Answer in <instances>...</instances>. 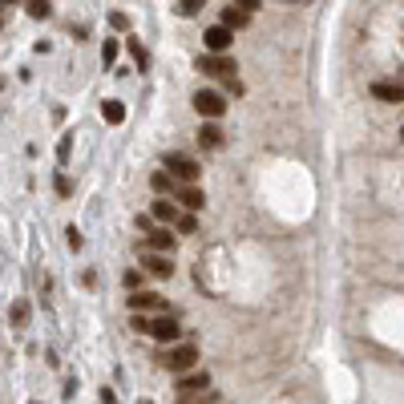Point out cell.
I'll use <instances>...</instances> for the list:
<instances>
[{"label":"cell","mask_w":404,"mask_h":404,"mask_svg":"<svg viewBox=\"0 0 404 404\" xmlns=\"http://www.w3.org/2000/svg\"><path fill=\"white\" fill-rule=\"evenodd\" d=\"M126 49H129V57L138 61V69H146V65H150V53L142 49V41H138V37H129V41H126Z\"/></svg>","instance_id":"obj_17"},{"label":"cell","mask_w":404,"mask_h":404,"mask_svg":"<svg viewBox=\"0 0 404 404\" xmlns=\"http://www.w3.org/2000/svg\"><path fill=\"white\" fill-rule=\"evenodd\" d=\"M400 138H404V129H400Z\"/></svg>","instance_id":"obj_28"},{"label":"cell","mask_w":404,"mask_h":404,"mask_svg":"<svg viewBox=\"0 0 404 404\" xmlns=\"http://www.w3.org/2000/svg\"><path fill=\"white\" fill-rule=\"evenodd\" d=\"M372 97L396 105V101H404V81H372Z\"/></svg>","instance_id":"obj_8"},{"label":"cell","mask_w":404,"mask_h":404,"mask_svg":"<svg viewBox=\"0 0 404 404\" xmlns=\"http://www.w3.org/2000/svg\"><path fill=\"white\" fill-rule=\"evenodd\" d=\"M166 174H170V178H182L186 186H194V178L202 174V166L194 162V158H186V154H170V158H166Z\"/></svg>","instance_id":"obj_2"},{"label":"cell","mask_w":404,"mask_h":404,"mask_svg":"<svg viewBox=\"0 0 404 404\" xmlns=\"http://www.w3.org/2000/svg\"><path fill=\"white\" fill-rule=\"evenodd\" d=\"M154 218H158V223H178L174 202H170V198H158V202H154Z\"/></svg>","instance_id":"obj_16"},{"label":"cell","mask_w":404,"mask_h":404,"mask_svg":"<svg viewBox=\"0 0 404 404\" xmlns=\"http://www.w3.org/2000/svg\"><path fill=\"white\" fill-rule=\"evenodd\" d=\"M146 271H150V275H158V279H170V275H174V263H170L166 255L146 251Z\"/></svg>","instance_id":"obj_11"},{"label":"cell","mask_w":404,"mask_h":404,"mask_svg":"<svg viewBox=\"0 0 404 404\" xmlns=\"http://www.w3.org/2000/svg\"><path fill=\"white\" fill-rule=\"evenodd\" d=\"M178 230H182V235H194V230H198V223H194V215H178V223H174Z\"/></svg>","instance_id":"obj_21"},{"label":"cell","mask_w":404,"mask_h":404,"mask_svg":"<svg viewBox=\"0 0 404 404\" xmlns=\"http://www.w3.org/2000/svg\"><path fill=\"white\" fill-rule=\"evenodd\" d=\"M198 142L206 146V150H223V129H218L215 122H206V126L198 129Z\"/></svg>","instance_id":"obj_13"},{"label":"cell","mask_w":404,"mask_h":404,"mask_svg":"<svg viewBox=\"0 0 404 404\" xmlns=\"http://www.w3.org/2000/svg\"><path fill=\"white\" fill-rule=\"evenodd\" d=\"M65 235H69V247H73V251H81V230H73V227H69Z\"/></svg>","instance_id":"obj_25"},{"label":"cell","mask_w":404,"mask_h":404,"mask_svg":"<svg viewBox=\"0 0 404 404\" xmlns=\"http://www.w3.org/2000/svg\"><path fill=\"white\" fill-rule=\"evenodd\" d=\"M110 25H114V28H126L129 16H126V13H114V16H110Z\"/></svg>","instance_id":"obj_26"},{"label":"cell","mask_w":404,"mask_h":404,"mask_svg":"<svg viewBox=\"0 0 404 404\" xmlns=\"http://www.w3.org/2000/svg\"><path fill=\"white\" fill-rule=\"evenodd\" d=\"M150 336H154V340H162V344H170V348H174L182 331H178V319H174V316H158V319L150 324Z\"/></svg>","instance_id":"obj_6"},{"label":"cell","mask_w":404,"mask_h":404,"mask_svg":"<svg viewBox=\"0 0 404 404\" xmlns=\"http://www.w3.org/2000/svg\"><path fill=\"white\" fill-rule=\"evenodd\" d=\"M69 190H73V186H69V178L57 174V194H69Z\"/></svg>","instance_id":"obj_27"},{"label":"cell","mask_w":404,"mask_h":404,"mask_svg":"<svg viewBox=\"0 0 404 404\" xmlns=\"http://www.w3.org/2000/svg\"><path fill=\"white\" fill-rule=\"evenodd\" d=\"M126 287H129V295L142 291V271H126Z\"/></svg>","instance_id":"obj_23"},{"label":"cell","mask_w":404,"mask_h":404,"mask_svg":"<svg viewBox=\"0 0 404 404\" xmlns=\"http://www.w3.org/2000/svg\"><path fill=\"white\" fill-rule=\"evenodd\" d=\"M247 21H251V16L243 13V9H235V4H230V9H223V21H218V25H223V28H230V33H235V28H243V25H247Z\"/></svg>","instance_id":"obj_14"},{"label":"cell","mask_w":404,"mask_h":404,"mask_svg":"<svg viewBox=\"0 0 404 404\" xmlns=\"http://www.w3.org/2000/svg\"><path fill=\"white\" fill-rule=\"evenodd\" d=\"M202 41H206V53H211V57H227V49H230V41H235V33H230V28H223V25H211Z\"/></svg>","instance_id":"obj_5"},{"label":"cell","mask_w":404,"mask_h":404,"mask_svg":"<svg viewBox=\"0 0 404 404\" xmlns=\"http://www.w3.org/2000/svg\"><path fill=\"white\" fill-rule=\"evenodd\" d=\"M206 388H211V372H202V368H194V372H186V376H178V396L206 392Z\"/></svg>","instance_id":"obj_7"},{"label":"cell","mask_w":404,"mask_h":404,"mask_svg":"<svg viewBox=\"0 0 404 404\" xmlns=\"http://www.w3.org/2000/svg\"><path fill=\"white\" fill-rule=\"evenodd\" d=\"M117 61V41H105L101 45V65H114Z\"/></svg>","instance_id":"obj_20"},{"label":"cell","mask_w":404,"mask_h":404,"mask_svg":"<svg viewBox=\"0 0 404 404\" xmlns=\"http://www.w3.org/2000/svg\"><path fill=\"white\" fill-rule=\"evenodd\" d=\"M150 186L158 190V194H166V190H170V194H174V178L166 174V170H154V178H150Z\"/></svg>","instance_id":"obj_18"},{"label":"cell","mask_w":404,"mask_h":404,"mask_svg":"<svg viewBox=\"0 0 404 404\" xmlns=\"http://www.w3.org/2000/svg\"><path fill=\"white\" fill-rule=\"evenodd\" d=\"M198 69L211 77H235L239 73V65H235V57H211V53H202L198 57Z\"/></svg>","instance_id":"obj_4"},{"label":"cell","mask_w":404,"mask_h":404,"mask_svg":"<svg viewBox=\"0 0 404 404\" xmlns=\"http://www.w3.org/2000/svg\"><path fill=\"white\" fill-rule=\"evenodd\" d=\"M146 251H154V255L174 251V235H170V230H150V239H146Z\"/></svg>","instance_id":"obj_12"},{"label":"cell","mask_w":404,"mask_h":404,"mask_svg":"<svg viewBox=\"0 0 404 404\" xmlns=\"http://www.w3.org/2000/svg\"><path fill=\"white\" fill-rule=\"evenodd\" d=\"M174 198L186 206V211H202V202H206V194H202L198 186H174Z\"/></svg>","instance_id":"obj_10"},{"label":"cell","mask_w":404,"mask_h":404,"mask_svg":"<svg viewBox=\"0 0 404 404\" xmlns=\"http://www.w3.org/2000/svg\"><path fill=\"white\" fill-rule=\"evenodd\" d=\"M101 117H105L110 126H122V122H126V105H122V101H105V105H101Z\"/></svg>","instance_id":"obj_15"},{"label":"cell","mask_w":404,"mask_h":404,"mask_svg":"<svg viewBox=\"0 0 404 404\" xmlns=\"http://www.w3.org/2000/svg\"><path fill=\"white\" fill-rule=\"evenodd\" d=\"M162 307V295H154V291H134L129 295V312L138 316V312H158Z\"/></svg>","instance_id":"obj_9"},{"label":"cell","mask_w":404,"mask_h":404,"mask_svg":"<svg viewBox=\"0 0 404 404\" xmlns=\"http://www.w3.org/2000/svg\"><path fill=\"white\" fill-rule=\"evenodd\" d=\"M162 368L166 372H174V376L194 372V368H198V348H194V344H174V348L162 356Z\"/></svg>","instance_id":"obj_1"},{"label":"cell","mask_w":404,"mask_h":404,"mask_svg":"<svg viewBox=\"0 0 404 404\" xmlns=\"http://www.w3.org/2000/svg\"><path fill=\"white\" fill-rule=\"evenodd\" d=\"M194 110H198L206 122H215V117L227 114V101H223V93H215V89H198V93H194Z\"/></svg>","instance_id":"obj_3"},{"label":"cell","mask_w":404,"mask_h":404,"mask_svg":"<svg viewBox=\"0 0 404 404\" xmlns=\"http://www.w3.org/2000/svg\"><path fill=\"white\" fill-rule=\"evenodd\" d=\"M25 9H28V16H33V21H45V16L53 13L49 0H33V4H25Z\"/></svg>","instance_id":"obj_19"},{"label":"cell","mask_w":404,"mask_h":404,"mask_svg":"<svg viewBox=\"0 0 404 404\" xmlns=\"http://www.w3.org/2000/svg\"><path fill=\"white\" fill-rule=\"evenodd\" d=\"M223 85H227L230 93H235V97H239V93H243V85H239V77H223Z\"/></svg>","instance_id":"obj_24"},{"label":"cell","mask_w":404,"mask_h":404,"mask_svg":"<svg viewBox=\"0 0 404 404\" xmlns=\"http://www.w3.org/2000/svg\"><path fill=\"white\" fill-rule=\"evenodd\" d=\"M174 9H178V16H194L202 9V0H182V4H174Z\"/></svg>","instance_id":"obj_22"}]
</instances>
